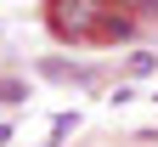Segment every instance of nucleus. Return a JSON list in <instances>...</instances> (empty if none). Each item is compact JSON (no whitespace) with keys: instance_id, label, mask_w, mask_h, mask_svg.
Segmentation results:
<instances>
[{"instance_id":"obj_1","label":"nucleus","mask_w":158,"mask_h":147,"mask_svg":"<svg viewBox=\"0 0 158 147\" xmlns=\"http://www.w3.org/2000/svg\"><path fill=\"white\" fill-rule=\"evenodd\" d=\"M51 28L73 45H107L130 34V17H118L113 0H51Z\"/></svg>"}]
</instances>
